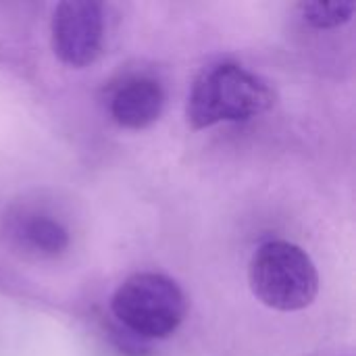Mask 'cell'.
Instances as JSON below:
<instances>
[{
	"label": "cell",
	"mask_w": 356,
	"mask_h": 356,
	"mask_svg": "<svg viewBox=\"0 0 356 356\" xmlns=\"http://www.w3.org/2000/svg\"><path fill=\"white\" fill-rule=\"evenodd\" d=\"M273 104V90L265 79L236 63L204 69L192 83L186 121L198 131L217 123H240L263 115Z\"/></svg>",
	"instance_id": "6da1fadb"
},
{
	"label": "cell",
	"mask_w": 356,
	"mask_h": 356,
	"mask_svg": "<svg viewBox=\"0 0 356 356\" xmlns=\"http://www.w3.org/2000/svg\"><path fill=\"white\" fill-rule=\"evenodd\" d=\"M252 294L280 313H296L313 305L319 294V271L307 250L288 240L261 244L248 265Z\"/></svg>",
	"instance_id": "7a4b0ae2"
},
{
	"label": "cell",
	"mask_w": 356,
	"mask_h": 356,
	"mask_svg": "<svg viewBox=\"0 0 356 356\" xmlns=\"http://www.w3.org/2000/svg\"><path fill=\"white\" fill-rule=\"evenodd\" d=\"M119 325L140 340H167L186 319L184 290L167 275L140 271L123 280L111 298Z\"/></svg>",
	"instance_id": "3957f363"
},
{
	"label": "cell",
	"mask_w": 356,
	"mask_h": 356,
	"mask_svg": "<svg viewBox=\"0 0 356 356\" xmlns=\"http://www.w3.org/2000/svg\"><path fill=\"white\" fill-rule=\"evenodd\" d=\"M50 42L56 58L69 67L92 65L104 46V8L92 0L56 4L50 23Z\"/></svg>",
	"instance_id": "277c9868"
},
{
	"label": "cell",
	"mask_w": 356,
	"mask_h": 356,
	"mask_svg": "<svg viewBox=\"0 0 356 356\" xmlns=\"http://www.w3.org/2000/svg\"><path fill=\"white\" fill-rule=\"evenodd\" d=\"M165 106L163 86L152 77H131L121 83L108 104L111 117L125 129H146L159 121Z\"/></svg>",
	"instance_id": "5b68a950"
},
{
	"label": "cell",
	"mask_w": 356,
	"mask_h": 356,
	"mask_svg": "<svg viewBox=\"0 0 356 356\" xmlns=\"http://www.w3.org/2000/svg\"><path fill=\"white\" fill-rule=\"evenodd\" d=\"M13 238L27 252L42 259L58 257L71 244L69 229L46 213H23L17 217L13 223Z\"/></svg>",
	"instance_id": "8992f818"
},
{
	"label": "cell",
	"mask_w": 356,
	"mask_h": 356,
	"mask_svg": "<svg viewBox=\"0 0 356 356\" xmlns=\"http://www.w3.org/2000/svg\"><path fill=\"white\" fill-rule=\"evenodd\" d=\"M298 8L309 25L317 29H334L353 19L356 4L353 0H334V2L313 0V2H300Z\"/></svg>",
	"instance_id": "52a82bcc"
}]
</instances>
